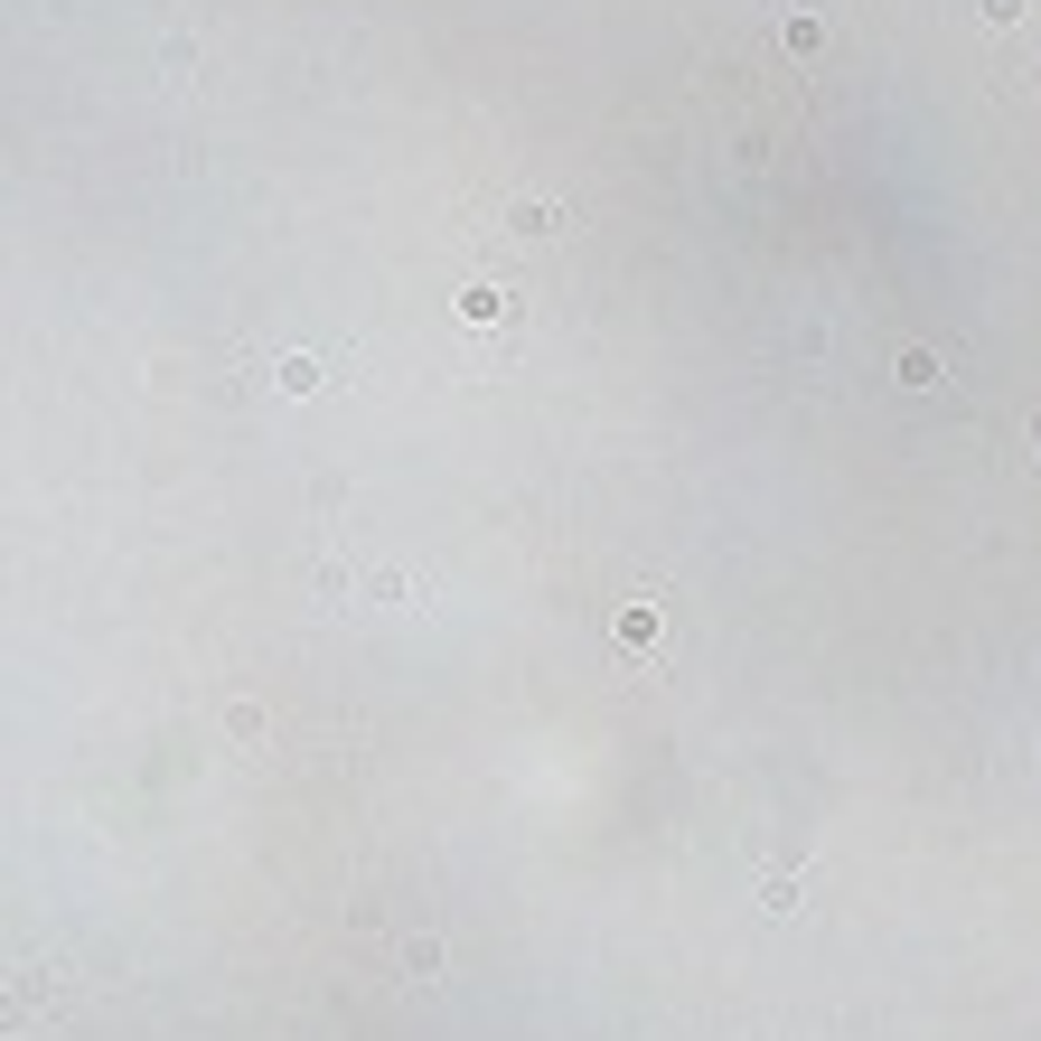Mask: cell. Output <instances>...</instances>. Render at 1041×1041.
<instances>
[{
  "instance_id": "6da1fadb",
  "label": "cell",
  "mask_w": 1041,
  "mask_h": 1041,
  "mask_svg": "<svg viewBox=\"0 0 1041 1041\" xmlns=\"http://www.w3.org/2000/svg\"><path fill=\"white\" fill-rule=\"evenodd\" d=\"M620 648H657V610H648V601L620 610Z\"/></svg>"
},
{
  "instance_id": "3957f363",
  "label": "cell",
  "mask_w": 1041,
  "mask_h": 1041,
  "mask_svg": "<svg viewBox=\"0 0 1041 1041\" xmlns=\"http://www.w3.org/2000/svg\"><path fill=\"white\" fill-rule=\"evenodd\" d=\"M282 394H320V367H310V357H282Z\"/></svg>"
},
{
  "instance_id": "7a4b0ae2",
  "label": "cell",
  "mask_w": 1041,
  "mask_h": 1041,
  "mask_svg": "<svg viewBox=\"0 0 1041 1041\" xmlns=\"http://www.w3.org/2000/svg\"><path fill=\"white\" fill-rule=\"evenodd\" d=\"M779 38H788V57H816V47H826V28H816V20H788Z\"/></svg>"
}]
</instances>
